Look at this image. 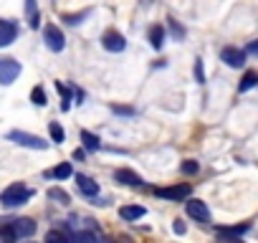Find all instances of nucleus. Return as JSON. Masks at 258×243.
Masks as SVG:
<instances>
[{"mask_svg":"<svg viewBox=\"0 0 258 243\" xmlns=\"http://www.w3.org/2000/svg\"><path fill=\"white\" fill-rule=\"evenodd\" d=\"M145 213H147L145 205H124V208H119V215L124 220H140V218H145Z\"/></svg>","mask_w":258,"mask_h":243,"instance_id":"obj_15","label":"nucleus"},{"mask_svg":"<svg viewBox=\"0 0 258 243\" xmlns=\"http://www.w3.org/2000/svg\"><path fill=\"white\" fill-rule=\"evenodd\" d=\"M71 175H74L71 162H61V165H56L53 170L46 172V177H53V180H66V177H71Z\"/></svg>","mask_w":258,"mask_h":243,"instance_id":"obj_16","label":"nucleus"},{"mask_svg":"<svg viewBox=\"0 0 258 243\" xmlns=\"http://www.w3.org/2000/svg\"><path fill=\"white\" fill-rule=\"evenodd\" d=\"M43 243H71V238L66 233H61V230H48Z\"/></svg>","mask_w":258,"mask_h":243,"instance_id":"obj_24","label":"nucleus"},{"mask_svg":"<svg viewBox=\"0 0 258 243\" xmlns=\"http://www.w3.org/2000/svg\"><path fill=\"white\" fill-rule=\"evenodd\" d=\"M180 172H182V175H198V172H200V162H195V160H185V162L180 165Z\"/></svg>","mask_w":258,"mask_h":243,"instance_id":"obj_26","label":"nucleus"},{"mask_svg":"<svg viewBox=\"0 0 258 243\" xmlns=\"http://www.w3.org/2000/svg\"><path fill=\"white\" fill-rule=\"evenodd\" d=\"M36 233V220L33 218H13L11 228L6 230L3 240H23V238H31Z\"/></svg>","mask_w":258,"mask_h":243,"instance_id":"obj_2","label":"nucleus"},{"mask_svg":"<svg viewBox=\"0 0 258 243\" xmlns=\"http://www.w3.org/2000/svg\"><path fill=\"white\" fill-rule=\"evenodd\" d=\"M71 243H99V235L91 233V230H81V233L71 235Z\"/></svg>","mask_w":258,"mask_h":243,"instance_id":"obj_20","label":"nucleus"},{"mask_svg":"<svg viewBox=\"0 0 258 243\" xmlns=\"http://www.w3.org/2000/svg\"><path fill=\"white\" fill-rule=\"evenodd\" d=\"M218 243H243V240L235 235H218Z\"/></svg>","mask_w":258,"mask_h":243,"instance_id":"obj_34","label":"nucleus"},{"mask_svg":"<svg viewBox=\"0 0 258 243\" xmlns=\"http://www.w3.org/2000/svg\"><path fill=\"white\" fill-rule=\"evenodd\" d=\"M195 81L198 84H205V69H203V61L200 58L195 61Z\"/></svg>","mask_w":258,"mask_h":243,"instance_id":"obj_29","label":"nucleus"},{"mask_svg":"<svg viewBox=\"0 0 258 243\" xmlns=\"http://www.w3.org/2000/svg\"><path fill=\"white\" fill-rule=\"evenodd\" d=\"M26 16H28V26L31 28H38L41 26V13H38L36 0H26Z\"/></svg>","mask_w":258,"mask_h":243,"instance_id":"obj_17","label":"nucleus"},{"mask_svg":"<svg viewBox=\"0 0 258 243\" xmlns=\"http://www.w3.org/2000/svg\"><path fill=\"white\" fill-rule=\"evenodd\" d=\"M245 51L243 48H235V46H223L220 48V58L230 66V69H240L243 64H245Z\"/></svg>","mask_w":258,"mask_h":243,"instance_id":"obj_8","label":"nucleus"},{"mask_svg":"<svg viewBox=\"0 0 258 243\" xmlns=\"http://www.w3.org/2000/svg\"><path fill=\"white\" fill-rule=\"evenodd\" d=\"M26 243H33V240H26Z\"/></svg>","mask_w":258,"mask_h":243,"instance_id":"obj_37","label":"nucleus"},{"mask_svg":"<svg viewBox=\"0 0 258 243\" xmlns=\"http://www.w3.org/2000/svg\"><path fill=\"white\" fill-rule=\"evenodd\" d=\"M255 84H258V74H255V71H245L243 79H240V84H238V91H240V94H243V91H250Z\"/></svg>","mask_w":258,"mask_h":243,"instance_id":"obj_19","label":"nucleus"},{"mask_svg":"<svg viewBox=\"0 0 258 243\" xmlns=\"http://www.w3.org/2000/svg\"><path fill=\"white\" fill-rule=\"evenodd\" d=\"M185 210H187V215H190L192 220H198V223H210V210H208V205H205L203 200H198V198H187Z\"/></svg>","mask_w":258,"mask_h":243,"instance_id":"obj_7","label":"nucleus"},{"mask_svg":"<svg viewBox=\"0 0 258 243\" xmlns=\"http://www.w3.org/2000/svg\"><path fill=\"white\" fill-rule=\"evenodd\" d=\"M48 132H51V140L58 142V145L66 140V132H63V127L58 125V122H48Z\"/></svg>","mask_w":258,"mask_h":243,"instance_id":"obj_21","label":"nucleus"},{"mask_svg":"<svg viewBox=\"0 0 258 243\" xmlns=\"http://www.w3.org/2000/svg\"><path fill=\"white\" fill-rule=\"evenodd\" d=\"M31 198H33V190H31L28 185L13 183V185H8L3 193H0V205H3V208H21V205H26Z\"/></svg>","mask_w":258,"mask_h":243,"instance_id":"obj_1","label":"nucleus"},{"mask_svg":"<svg viewBox=\"0 0 258 243\" xmlns=\"http://www.w3.org/2000/svg\"><path fill=\"white\" fill-rule=\"evenodd\" d=\"M48 198H51V200H56V203H61V205H69V203H71L69 193H63L61 188H51V190H48Z\"/></svg>","mask_w":258,"mask_h":243,"instance_id":"obj_23","label":"nucleus"},{"mask_svg":"<svg viewBox=\"0 0 258 243\" xmlns=\"http://www.w3.org/2000/svg\"><path fill=\"white\" fill-rule=\"evenodd\" d=\"M215 230H218V235H235V238H240V235H245V233L250 230V223H235V225H218Z\"/></svg>","mask_w":258,"mask_h":243,"instance_id":"obj_14","label":"nucleus"},{"mask_svg":"<svg viewBox=\"0 0 258 243\" xmlns=\"http://www.w3.org/2000/svg\"><path fill=\"white\" fill-rule=\"evenodd\" d=\"M111 111L114 114H121V116H135V106H119V104H111Z\"/></svg>","mask_w":258,"mask_h":243,"instance_id":"obj_27","label":"nucleus"},{"mask_svg":"<svg viewBox=\"0 0 258 243\" xmlns=\"http://www.w3.org/2000/svg\"><path fill=\"white\" fill-rule=\"evenodd\" d=\"M157 198H162V200H185V198H190V193H192V188L187 185V183H175V185H165V188H155L152 190Z\"/></svg>","mask_w":258,"mask_h":243,"instance_id":"obj_4","label":"nucleus"},{"mask_svg":"<svg viewBox=\"0 0 258 243\" xmlns=\"http://www.w3.org/2000/svg\"><path fill=\"white\" fill-rule=\"evenodd\" d=\"M8 140L21 145V147H28V150H48V142L38 135H31V132H21V130H13L8 132Z\"/></svg>","mask_w":258,"mask_h":243,"instance_id":"obj_3","label":"nucleus"},{"mask_svg":"<svg viewBox=\"0 0 258 243\" xmlns=\"http://www.w3.org/2000/svg\"><path fill=\"white\" fill-rule=\"evenodd\" d=\"M76 188L86 198H96L99 195V183H94L89 175H76Z\"/></svg>","mask_w":258,"mask_h":243,"instance_id":"obj_12","label":"nucleus"},{"mask_svg":"<svg viewBox=\"0 0 258 243\" xmlns=\"http://www.w3.org/2000/svg\"><path fill=\"white\" fill-rule=\"evenodd\" d=\"M167 21H170V28H172V36H175L177 41H180V38H185V28H182V26H180L177 21H172V18H167Z\"/></svg>","mask_w":258,"mask_h":243,"instance_id":"obj_28","label":"nucleus"},{"mask_svg":"<svg viewBox=\"0 0 258 243\" xmlns=\"http://www.w3.org/2000/svg\"><path fill=\"white\" fill-rule=\"evenodd\" d=\"M31 101H33L36 106H46V104H48V99H46V91H43V86H36V89L31 91Z\"/></svg>","mask_w":258,"mask_h":243,"instance_id":"obj_25","label":"nucleus"},{"mask_svg":"<svg viewBox=\"0 0 258 243\" xmlns=\"http://www.w3.org/2000/svg\"><path fill=\"white\" fill-rule=\"evenodd\" d=\"M81 142H84V147H86L89 152H96V150L101 147V140H99L94 132H89V130H81Z\"/></svg>","mask_w":258,"mask_h":243,"instance_id":"obj_18","label":"nucleus"},{"mask_svg":"<svg viewBox=\"0 0 258 243\" xmlns=\"http://www.w3.org/2000/svg\"><path fill=\"white\" fill-rule=\"evenodd\" d=\"M172 230H175V233H177V235H182V233H185V230H187V228H185V223H182V220H180V218H177V220H175V223H172Z\"/></svg>","mask_w":258,"mask_h":243,"instance_id":"obj_33","label":"nucleus"},{"mask_svg":"<svg viewBox=\"0 0 258 243\" xmlns=\"http://www.w3.org/2000/svg\"><path fill=\"white\" fill-rule=\"evenodd\" d=\"M243 51H245L248 56H258V38H255V41H250V43H248Z\"/></svg>","mask_w":258,"mask_h":243,"instance_id":"obj_31","label":"nucleus"},{"mask_svg":"<svg viewBox=\"0 0 258 243\" xmlns=\"http://www.w3.org/2000/svg\"><path fill=\"white\" fill-rule=\"evenodd\" d=\"M18 38V26L13 21H0V48L11 46Z\"/></svg>","mask_w":258,"mask_h":243,"instance_id":"obj_11","label":"nucleus"},{"mask_svg":"<svg viewBox=\"0 0 258 243\" xmlns=\"http://www.w3.org/2000/svg\"><path fill=\"white\" fill-rule=\"evenodd\" d=\"M89 16V11H84V13H79V16H66L63 21L69 23V26H76V23H81V18H86Z\"/></svg>","mask_w":258,"mask_h":243,"instance_id":"obj_30","label":"nucleus"},{"mask_svg":"<svg viewBox=\"0 0 258 243\" xmlns=\"http://www.w3.org/2000/svg\"><path fill=\"white\" fill-rule=\"evenodd\" d=\"M114 180L121 183V185H129V188H142V185H145V180H142L135 170H129V167L116 170V172H114Z\"/></svg>","mask_w":258,"mask_h":243,"instance_id":"obj_10","label":"nucleus"},{"mask_svg":"<svg viewBox=\"0 0 258 243\" xmlns=\"http://www.w3.org/2000/svg\"><path fill=\"white\" fill-rule=\"evenodd\" d=\"M147 41H150V46L152 48H162L165 46V28L160 26V23H155V26H150V31H147Z\"/></svg>","mask_w":258,"mask_h":243,"instance_id":"obj_13","label":"nucleus"},{"mask_svg":"<svg viewBox=\"0 0 258 243\" xmlns=\"http://www.w3.org/2000/svg\"><path fill=\"white\" fill-rule=\"evenodd\" d=\"M21 76V64L11 56H0V84L8 86Z\"/></svg>","mask_w":258,"mask_h":243,"instance_id":"obj_5","label":"nucleus"},{"mask_svg":"<svg viewBox=\"0 0 258 243\" xmlns=\"http://www.w3.org/2000/svg\"><path fill=\"white\" fill-rule=\"evenodd\" d=\"M43 41H46L48 51H53V53H61V51L66 48V38H63L61 28L53 26V23H48V26L43 28Z\"/></svg>","mask_w":258,"mask_h":243,"instance_id":"obj_6","label":"nucleus"},{"mask_svg":"<svg viewBox=\"0 0 258 243\" xmlns=\"http://www.w3.org/2000/svg\"><path fill=\"white\" fill-rule=\"evenodd\" d=\"M101 46H104L109 53H119V51L126 48V38H124L119 31H106V33L101 36Z\"/></svg>","mask_w":258,"mask_h":243,"instance_id":"obj_9","label":"nucleus"},{"mask_svg":"<svg viewBox=\"0 0 258 243\" xmlns=\"http://www.w3.org/2000/svg\"><path fill=\"white\" fill-rule=\"evenodd\" d=\"M99 243H109V240H104V238H99Z\"/></svg>","mask_w":258,"mask_h":243,"instance_id":"obj_36","label":"nucleus"},{"mask_svg":"<svg viewBox=\"0 0 258 243\" xmlns=\"http://www.w3.org/2000/svg\"><path fill=\"white\" fill-rule=\"evenodd\" d=\"M11 223H13V218H0V235H6V230L11 228Z\"/></svg>","mask_w":258,"mask_h":243,"instance_id":"obj_32","label":"nucleus"},{"mask_svg":"<svg viewBox=\"0 0 258 243\" xmlns=\"http://www.w3.org/2000/svg\"><path fill=\"white\" fill-rule=\"evenodd\" d=\"M56 91H58V94H61V99H63V101H61V109H63V111H69V109H71V91H69L61 81H56Z\"/></svg>","mask_w":258,"mask_h":243,"instance_id":"obj_22","label":"nucleus"},{"mask_svg":"<svg viewBox=\"0 0 258 243\" xmlns=\"http://www.w3.org/2000/svg\"><path fill=\"white\" fill-rule=\"evenodd\" d=\"M84 157H86V152H84V150H74V160H79V162H81Z\"/></svg>","mask_w":258,"mask_h":243,"instance_id":"obj_35","label":"nucleus"}]
</instances>
